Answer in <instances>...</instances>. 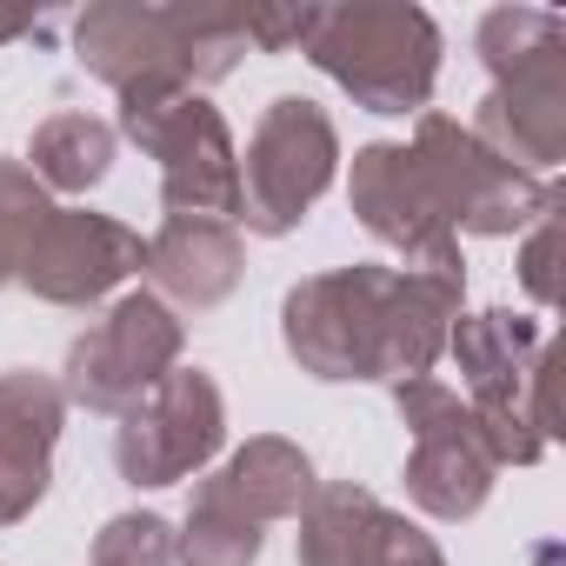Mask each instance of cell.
I'll list each match as a JSON object with an SVG mask.
<instances>
[{
	"label": "cell",
	"instance_id": "obj_16",
	"mask_svg": "<svg viewBox=\"0 0 566 566\" xmlns=\"http://www.w3.org/2000/svg\"><path fill=\"white\" fill-rule=\"evenodd\" d=\"M200 500H213V506H227V513H240L253 526H266V520H301V506L314 500V460L294 440L260 433L213 480H200Z\"/></svg>",
	"mask_w": 566,
	"mask_h": 566
},
{
	"label": "cell",
	"instance_id": "obj_11",
	"mask_svg": "<svg viewBox=\"0 0 566 566\" xmlns=\"http://www.w3.org/2000/svg\"><path fill=\"white\" fill-rule=\"evenodd\" d=\"M413 160L427 167L453 233H520L526 220H546L553 213V187L493 160L460 120L447 114H420V134H413Z\"/></svg>",
	"mask_w": 566,
	"mask_h": 566
},
{
	"label": "cell",
	"instance_id": "obj_1",
	"mask_svg": "<svg viewBox=\"0 0 566 566\" xmlns=\"http://www.w3.org/2000/svg\"><path fill=\"white\" fill-rule=\"evenodd\" d=\"M460 321V273L334 266L280 301V340L314 380H420Z\"/></svg>",
	"mask_w": 566,
	"mask_h": 566
},
{
	"label": "cell",
	"instance_id": "obj_17",
	"mask_svg": "<svg viewBox=\"0 0 566 566\" xmlns=\"http://www.w3.org/2000/svg\"><path fill=\"white\" fill-rule=\"evenodd\" d=\"M380 520H387V506L367 486H354V480L314 486V500L301 506V566H367Z\"/></svg>",
	"mask_w": 566,
	"mask_h": 566
},
{
	"label": "cell",
	"instance_id": "obj_3",
	"mask_svg": "<svg viewBox=\"0 0 566 566\" xmlns=\"http://www.w3.org/2000/svg\"><path fill=\"white\" fill-rule=\"evenodd\" d=\"M480 61L493 94L467 134L493 160L539 180L566 154V21L539 8H493L480 21Z\"/></svg>",
	"mask_w": 566,
	"mask_h": 566
},
{
	"label": "cell",
	"instance_id": "obj_9",
	"mask_svg": "<svg viewBox=\"0 0 566 566\" xmlns=\"http://www.w3.org/2000/svg\"><path fill=\"white\" fill-rule=\"evenodd\" d=\"M394 407L413 433V453H407V493L420 513L433 520H473L493 493V453L467 413V400L440 380H400L394 387Z\"/></svg>",
	"mask_w": 566,
	"mask_h": 566
},
{
	"label": "cell",
	"instance_id": "obj_14",
	"mask_svg": "<svg viewBox=\"0 0 566 566\" xmlns=\"http://www.w3.org/2000/svg\"><path fill=\"white\" fill-rule=\"evenodd\" d=\"M67 394L48 374H0V526L28 520L54 480Z\"/></svg>",
	"mask_w": 566,
	"mask_h": 566
},
{
	"label": "cell",
	"instance_id": "obj_21",
	"mask_svg": "<svg viewBox=\"0 0 566 566\" xmlns=\"http://www.w3.org/2000/svg\"><path fill=\"white\" fill-rule=\"evenodd\" d=\"M94 566H174V526L160 513H120L101 526Z\"/></svg>",
	"mask_w": 566,
	"mask_h": 566
},
{
	"label": "cell",
	"instance_id": "obj_12",
	"mask_svg": "<svg viewBox=\"0 0 566 566\" xmlns=\"http://www.w3.org/2000/svg\"><path fill=\"white\" fill-rule=\"evenodd\" d=\"M354 213L380 247L407 260V273H460V233L413 147L374 140L354 154Z\"/></svg>",
	"mask_w": 566,
	"mask_h": 566
},
{
	"label": "cell",
	"instance_id": "obj_24",
	"mask_svg": "<svg viewBox=\"0 0 566 566\" xmlns=\"http://www.w3.org/2000/svg\"><path fill=\"white\" fill-rule=\"evenodd\" d=\"M520 280L533 287L539 307H553V213L533 220V240H526V253H520Z\"/></svg>",
	"mask_w": 566,
	"mask_h": 566
},
{
	"label": "cell",
	"instance_id": "obj_13",
	"mask_svg": "<svg viewBox=\"0 0 566 566\" xmlns=\"http://www.w3.org/2000/svg\"><path fill=\"white\" fill-rule=\"evenodd\" d=\"M140 260H147V240L134 227L87 207H54V220L34 233L21 260V287L48 307H94L127 273H140Z\"/></svg>",
	"mask_w": 566,
	"mask_h": 566
},
{
	"label": "cell",
	"instance_id": "obj_25",
	"mask_svg": "<svg viewBox=\"0 0 566 566\" xmlns=\"http://www.w3.org/2000/svg\"><path fill=\"white\" fill-rule=\"evenodd\" d=\"M21 34H34V21H28V14H0V48L21 41Z\"/></svg>",
	"mask_w": 566,
	"mask_h": 566
},
{
	"label": "cell",
	"instance_id": "obj_5",
	"mask_svg": "<svg viewBox=\"0 0 566 566\" xmlns=\"http://www.w3.org/2000/svg\"><path fill=\"white\" fill-rule=\"evenodd\" d=\"M307 61L367 114H420L440 74V28L420 8H321Z\"/></svg>",
	"mask_w": 566,
	"mask_h": 566
},
{
	"label": "cell",
	"instance_id": "obj_23",
	"mask_svg": "<svg viewBox=\"0 0 566 566\" xmlns=\"http://www.w3.org/2000/svg\"><path fill=\"white\" fill-rule=\"evenodd\" d=\"M367 566H447L440 559V546L413 526V520H400V513H387L380 520V533H374V553H367Z\"/></svg>",
	"mask_w": 566,
	"mask_h": 566
},
{
	"label": "cell",
	"instance_id": "obj_7",
	"mask_svg": "<svg viewBox=\"0 0 566 566\" xmlns=\"http://www.w3.org/2000/svg\"><path fill=\"white\" fill-rule=\"evenodd\" d=\"M334 167H340V134L334 120L301 101V94H280L253 140H247V160H240V213L253 233L280 240V233H294L307 220V207L334 187Z\"/></svg>",
	"mask_w": 566,
	"mask_h": 566
},
{
	"label": "cell",
	"instance_id": "obj_19",
	"mask_svg": "<svg viewBox=\"0 0 566 566\" xmlns=\"http://www.w3.org/2000/svg\"><path fill=\"white\" fill-rule=\"evenodd\" d=\"M48 220H54V200L34 180V167L0 160V287L21 280V260H28V247H34V233Z\"/></svg>",
	"mask_w": 566,
	"mask_h": 566
},
{
	"label": "cell",
	"instance_id": "obj_20",
	"mask_svg": "<svg viewBox=\"0 0 566 566\" xmlns=\"http://www.w3.org/2000/svg\"><path fill=\"white\" fill-rule=\"evenodd\" d=\"M174 559H187V566H253L260 559V526L193 493L187 533H174Z\"/></svg>",
	"mask_w": 566,
	"mask_h": 566
},
{
	"label": "cell",
	"instance_id": "obj_10",
	"mask_svg": "<svg viewBox=\"0 0 566 566\" xmlns=\"http://www.w3.org/2000/svg\"><path fill=\"white\" fill-rule=\"evenodd\" d=\"M227 440V407L220 387L200 367H174L167 380H154L114 433V467L127 486H174L187 473H200Z\"/></svg>",
	"mask_w": 566,
	"mask_h": 566
},
{
	"label": "cell",
	"instance_id": "obj_4",
	"mask_svg": "<svg viewBox=\"0 0 566 566\" xmlns=\"http://www.w3.org/2000/svg\"><path fill=\"white\" fill-rule=\"evenodd\" d=\"M447 347L467 380V413L493 453V467H533L553 440V407H546V340L533 321L493 307V314H460L447 327Z\"/></svg>",
	"mask_w": 566,
	"mask_h": 566
},
{
	"label": "cell",
	"instance_id": "obj_2",
	"mask_svg": "<svg viewBox=\"0 0 566 566\" xmlns=\"http://www.w3.org/2000/svg\"><path fill=\"white\" fill-rule=\"evenodd\" d=\"M74 54L94 81H107L120 101L154 87H207L233 74L247 54L240 8H147V0H101L74 21Z\"/></svg>",
	"mask_w": 566,
	"mask_h": 566
},
{
	"label": "cell",
	"instance_id": "obj_18",
	"mask_svg": "<svg viewBox=\"0 0 566 566\" xmlns=\"http://www.w3.org/2000/svg\"><path fill=\"white\" fill-rule=\"evenodd\" d=\"M34 180L54 187V193H87L107 180L114 167V127L94 120V114H54L34 127Z\"/></svg>",
	"mask_w": 566,
	"mask_h": 566
},
{
	"label": "cell",
	"instance_id": "obj_15",
	"mask_svg": "<svg viewBox=\"0 0 566 566\" xmlns=\"http://www.w3.org/2000/svg\"><path fill=\"white\" fill-rule=\"evenodd\" d=\"M147 280L167 294V301H180V307H220L233 287H240V266H247V253H240V233H233V220H193V213H174L154 240H147Z\"/></svg>",
	"mask_w": 566,
	"mask_h": 566
},
{
	"label": "cell",
	"instance_id": "obj_6",
	"mask_svg": "<svg viewBox=\"0 0 566 566\" xmlns=\"http://www.w3.org/2000/svg\"><path fill=\"white\" fill-rule=\"evenodd\" d=\"M120 134L160 160V200L167 220H233L240 213V154L227 120L193 94V87H154L120 101Z\"/></svg>",
	"mask_w": 566,
	"mask_h": 566
},
{
	"label": "cell",
	"instance_id": "obj_22",
	"mask_svg": "<svg viewBox=\"0 0 566 566\" xmlns=\"http://www.w3.org/2000/svg\"><path fill=\"white\" fill-rule=\"evenodd\" d=\"M314 21L321 8H240V28H247V48L260 54H294L314 41Z\"/></svg>",
	"mask_w": 566,
	"mask_h": 566
},
{
	"label": "cell",
	"instance_id": "obj_8",
	"mask_svg": "<svg viewBox=\"0 0 566 566\" xmlns=\"http://www.w3.org/2000/svg\"><path fill=\"white\" fill-rule=\"evenodd\" d=\"M180 321L160 294H120L74 347H67V400L87 413H127L154 380L174 374L180 360Z\"/></svg>",
	"mask_w": 566,
	"mask_h": 566
}]
</instances>
